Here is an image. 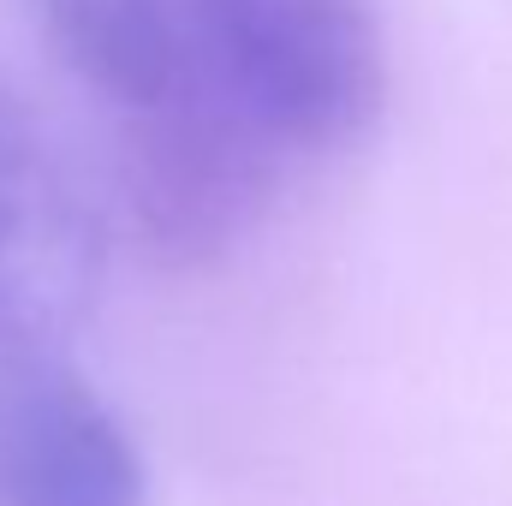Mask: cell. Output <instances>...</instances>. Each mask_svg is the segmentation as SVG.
<instances>
[{
  "label": "cell",
  "instance_id": "6da1fadb",
  "mask_svg": "<svg viewBox=\"0 0 512 506\" xmlns=\"http://www.w3.org/2000/svg\"><path fill=\"white\" fill-rule=\"evenodd\" d=\"M179 72L286 161L334 155L376 126L387 42L370 0H173Z\"/></svg>",
  "mask_w": 512,
  "mask_h": 506
},
{
  "label": "cell",
  "instance_id": "7a4b0ae2",
  "mask_svg": "<svg viewBox=\"0 0 512 506\" xmlns=\"http://www.w3.org/2000/svg\"><path fill=\"white\" fill-rule=\"evenodd\" d=\"M286 155L233 108L173 78L155 102L126 108L120 203L143 251L167 268L227 256L286 179Z\"/></svg>",
  "mask_w": 512,
  "mask_h": 506
},
{
  "label": "cell",
  "instance_id": "3957f363",
  "mask_svg": "<svg viewBox=\"0 0 512 506\" xmlns=\"http://www.w3.org/2000/svg\"><path fill=\"white\" fill-rule=\"evenodd\" d=\"M72 334L0 304V506H143L126 423L78 370Z\"/></svg>",
  "mask_w": 512,
  "mask_h": 506
},
{
  "label": "cell",
  "instance_id": "277c9868",
  "mask_svg": "<svg viewBox=\"0 0 512 506\" xmlns=\"http://www.w3.org/2000/svg\"><path fill=\"white\" fill-rule=\"evenodd\" d=\"M102 280V221L0 84V304L78 328Z\"/></svg>",
  "mask_w": 512,
  "mask_h": 506
},
{
  "label": "cell",
  "instance_id": "5b68a950",
  "mask_svg": "<svg viewBox=\"0 0 512 506\" xmlns=\"http://www.w3.org/2000/svg\"><path fill=\"white\" fill-rule=\"evenodd\" d=\"M54 54L120 114L155 102L179 72L173 0H36Z\"/></svg>",
  "mask_w": 512,
  "mask_h": 506
}]
</instances>
